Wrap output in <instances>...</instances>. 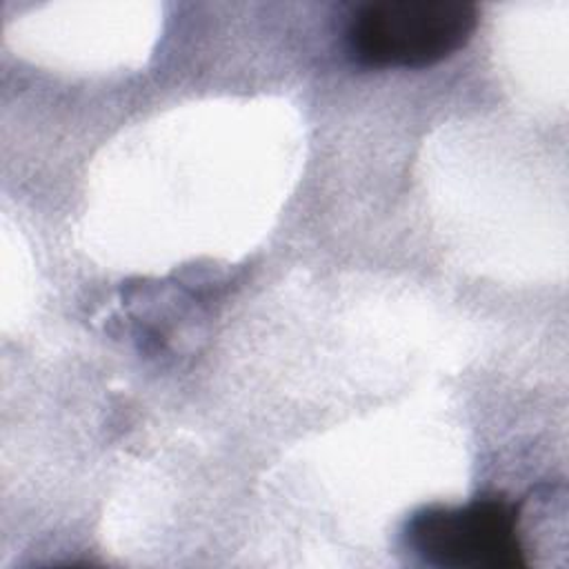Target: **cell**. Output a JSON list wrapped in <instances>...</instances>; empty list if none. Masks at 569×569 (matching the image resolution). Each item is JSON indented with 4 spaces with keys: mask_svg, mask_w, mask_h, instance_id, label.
I'll return each mask as SVG.
<instances>
[{
    "mask_svg": "<svg viewBox=\"0 0 569 569\" xmlns=\"http://www.w3.org/2000/svg\"><path fill=\"white\" fill-rule=\"evenodd\" d=\"M478 27V9L453 0H380L351 11L347 53L362 67L422 69L460 51Z\"/></svg>",
    "mask_w": 569,
    "mask_h": 569,
    "instance_id": "6da1fadb",
    "label": "cell"
},
{
    "mask_svg": "<svg viewBox=\"0 0 569 569\" xmlns=\"http://www.w3.org/2000/svg\"><path fill=\"white\" fill-rule=\"evenodd\" d=\"M405 540L425 565L440 569L525 567L518 509L502 498L422 509L407 522Z\"/></svg>",
    "mask_w": 569,
    "mask_h": 569,
    "instance_id": "7a4b0ae2",
    "label": "cell"
}]
</instances>
